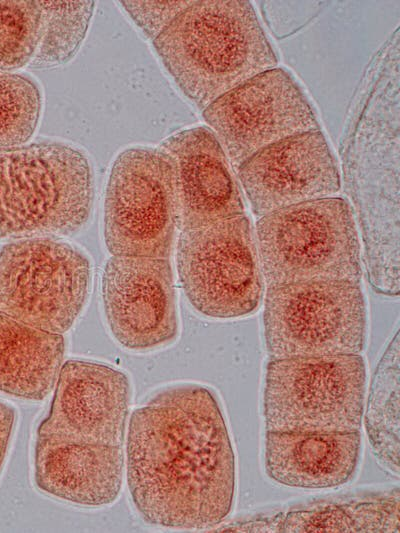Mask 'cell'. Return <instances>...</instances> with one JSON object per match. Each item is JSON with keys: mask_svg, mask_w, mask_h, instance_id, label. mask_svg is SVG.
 <instances>
[{"mask_svg": "<svg viewBox=\"0 0 400 533\" xmlns=\"http://www.w3.org/2000/svg\"><path fill=\"white\" fill-rule=\"evenodd\" d=\"M101 293L110 331L123 347L148 351L177 337L176 292L169 259L112 256L104 266Z\"/></svg>", "mask_w": 400, "mask_h": 533, "instance_id": "cell-11", "label": "cell"}, {"mask_svg": "<svg viewBox=\"0 0 400 533\" xmlns=\"http://www.w3.org/2000/svg\"><path fill=\"white\" fill-rule=\"evenodd\" d=\"M360 452V431H266L265 470L288 487L332 488L351 480Z\"/></svg>", "mask_w": 400, "mask_h": 533, "instance_id": "cell-16", "label": "cell"}, {"mask_svg": "<svg viewBox=\"0 0 400 533\" xmlns=\"http://www.w3.org/2000/svg\"><path fill=\"white\" fill-rule=\"evenodd\" d=\"M15 410L0 401V470L4 463L15 424Z\"/></svg>", "mask_w": 400, "mask_h": 533, "instance_id": "cell-24", "label": "cell"}, {"mask_svg": "<svg viewBox=\"0 0 400 533\" xmlns=\"http://www.w3.org/2000/svg\"><path fill=\"white\" fill-rule=\"evenodd\" d=\"M153 46L176 85L202 110L278 64L246 0L194 1L153 40Z\"/></svg>", "mask_w": 400, "mask_h": 533, "instance_id": "cell-2", "label": "cell"}, {"mask_svg": "<svg viewBox=\"0 0 400 533\" xmlns=\"http://www.w3.org/2000/svg\"><path fill=\"white\" fill-rule=\"evenodd\" d=\"M93 197L80 149L60 141L0 148V239L72 235L86 224Z\"/></svg>", "mask_w": 400, "mask_h": 533, "instance_id": "cell-3", "label": "cell"}, {"mask_svg": "<svg viewBox=\"0 0 400 533\" xmlns=\"http://www.w3.org/2000/svg\"><path fill=\"white\" fill-rule=\"evenodd\" d=\"M194 0L121 1L134 23L150 39L155 40Z\"/></svg>", "mask_w": 400, "mask_h": 533, "instance_id": "cell-23", "label": "cell"}, {"mask_svg": "<svg viewBox=\"0 0 400 533\" xmlns=\"http://www.w3.org/2000/svg\"><path fill=\"white\" fill-rule=\"evenodd\" d=\"M40 37L29 63L45 69L69 62L78 52L94 11L93 1H37Z\"/></svg>", "mask_w": 400, "mask_h": 533, "instance_id": "cell-20", "label": "cell"}, {"mask_svg": "<svg viewBox=\"0 0 400 533\" xmlns=\"http://www.w3.org/2000/svg\"><path fill=\"white\" fill-rule=\"evenodd\" d=\"M130 394L122 371L103 363L68 360L61 366L49 414L37 434L123 446Z\"/></svg>", "mask_w": 400, "mask_h": 533, "instance_id": "cell-13", "label": "cell"}, {"mask_svg": "<svg viewBox=\"0 0 400 533\" xmlns=\"http://www.w3.org/2000/svg\"><path fill=\"white\" fill-rule=\"evenodd\" d=\"M132 502L152 525L203 530L231 512L235 456L214 394L194 384L169 387L136 408L125 452Z\"/></svg>", "mask_w": 400, "mask_h": 533, "instance_id": "cell-1", "label": "cell"}, {"mask_svg": "<svg viewBox=\"0 0 400 533\" xmlns=\"http://www.w3.org/2000/svg\"><path fill=\"white\" fill-rule=\"evenodd\" d=\"M399 489L343 495L305 503L288 511L254 517L218 532L398 533Z\"/></svg>", "mask_w": 400, "mask_h": 533, "instance_id": "cell-17", "label": "cell"}, {"mask_svg": "<svg viewBox=\"0 0 400 533\" xmlns=\"http://www.w3.org/2000/svg\"><path fill=\"white\" fill-rule=\"evenodd\" d=\"M231 165L285 138L320 130L316 114L291 74L275 67L225 93L202 112Z\"/></svg>", "mask_w": 400, "mask_h": 533, "instance_id": "cell-10", "label": "cell"}, {"mask_svg": "<svg viewBox=\"0 0 400 533\" xmlns=\"http://www.w3.org/2000/svg\"><path fill=\"white\" fill-rule=\"evenodd\" d=\"M365 392L360 354L270 360L263 396L266 431H360Z\"/></svg>", "mask_w": 400, "mask_h": 533, "instance_id": "cell-5", "label": "cell"}, {"mask_svg": "<svg viewBox=\"0 0 400 533\" xmlns=\"http://www.w3.org/2000/svg\"><path fill=\"white\" fill-rule=\"evenodd\" d=\"M123 446L37 434L34 480L42 492L80 506H106L118 498L124 477Z\"/></svg>", "mask_w": 400, "mask_h": 533, "instance_id": "cell-15", "label": "cell"}, {"mask_svg": "<svg viewBox=\"0 0 400 533\" xmlns=\"http://www.w3.org/2000/svg\"><path fill=\"white\" fill-rule=\"evenodd\" d=\"M176 262L183 291L202 315L233 319L258 308L264 280L246 214L181 230Z\"/></svg>", "mask_w": 400, "mask_h": 533, "instance_id": "cell-9", "label": "cell"}, {"mask_svg": "<svg viewBox=\"0 0 400 533\" xmlns=\"http://www.w3.org/2000/svg\"><path fill=\"white\" fill-rule=\"evenodd\" d=\"M159 148L170 157L175 170L181 230L245 214L232 165L209 127L178 131Z\"/></svg>", "mask_w": 400, "mask_h": 533, "instance_id": "cell-14", "label": "cell"}, {"mask_svg": "<svg viewBox=\"0 0 400 533\" xmlns=\"http://www.w3.org/2000/svg\"><path fill=\"white\" fill-rule=\"evenodd\" d=\"M399 332L387 345L375 370L365 413V427L378 460L399 474Z\"/></svg>", "mask_w": 400, "mask_h": 533, "instance_id": "cell-19", "label": "cell"}, {"mask_svg": "<svg viewBox=\"0 0 400 533\" xmlns=\"http://www.w3.org/2000/svg\"><path fill=\"white\" fill-rule=\"evenodd\" d=\"M91 273L87 256L58 237L18 239L0 251V313L62 335L84 307Z\"/></svg>", "mask_w": 400, "mask_h": 533, "instance_id": "cell-8", "label": "cell"}, {"mask_svg": "<svg viewBox=\"0 0 400 533\" xmlns=\"http://www.w3.org/2000/svg\"><path fill=\"white\" fill-rule=\"evenodd\" d=\"M236 170L258 218L296 204L334 197L341 188L336 159L320 130L278 141Z\"/></svg>", "mask_w": 400, "mask_h": 533, "instance_id": "cell-12", "label": "cell"}, {"mask_svg": "<svg viewBox=\"0 0 400 533\" xmlns=\"http://www.w3.org/2000/svg\"><path fill=\"white\" fill-rule=\"evenodd\" d=\"M65 352L62 335L0 313V391L40 401L55 386Z\"/></svg>", "mask_w": 400, "mask_h": 533, "instance_id": "cell-18", "label": "cell"}, {"mask_svg": "<svg viewBox=\"0 0 400 533\" xmlns=\"http://www.w3.org/2000/svg\"><path fill=\"white\" fill-rule=\"evenodd\" d=\"M40 37L37 1H0V70L29 65Z\"/></svg>", "mask_w": 400, "mask_h": 533, "instance_id": "cell-22", "label": "cell"}, {"mask_svg": "<svg viewBox=\"0 0 400 533\" xmlns=\"http://www.w3.org/2000/svg\"><path fill=\"white\" fill-rule=\"evenodd\" d=\"M179 202L170 157L160 148L134 146L115 158L105 192L104 239L112 256L169 259Z\"/></svg>", "mask_w": 400, "mask_h": 533, "instance_id": "cell-7", "label": "cell"}, {"mask_svg": "<svg viewBox=\"0 0 400 533\" xmlns=\"http://www.w3.org/2000/svg\"><path fill=\"white\" fill-rule=\"evenodd\" d=\"M254 236L266 287L361 281L356 221L342 197L307 201L261 216Z\"/></svg>", "mask_w": 400, "mask_h": 533, "instance_id": "cell-4", "label": "cell"}, {"mask_svg": "<svg viewBox=\"0 0 400 533\" xmlns=\"http://www.w3.org/2000/svg\"><path fill=\"white\" fill-rule=\"evenodd\" d=\"M263 326L270 360L360 354L367 334L360 283L326 280L267 287Z\"/></svg>", "mask_w": 400, "mask_h": 533, "instance_id": "cell-6", "label": "cell"}, {"mask_svg": "<svg viewBox=\"0 0 400 533\" xmlns=\"http://www.w3.org/2000/svg\"><path fill=\"white\" fill-rule=\"evenodd\" d=\"M42 97L30 78L0 70V148L25 144L34 134Z\"/></svg>", "mask_w": 400, "mask_h": 533, "instance_id": "cell-21", "label": "cell"}]
</instances>
